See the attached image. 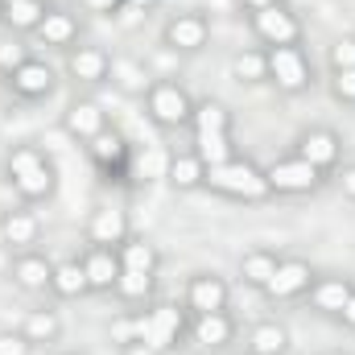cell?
<instances>
[{
    "mask_svg": "<svg viewBox=\"0 0 355 355\" xmlns=\"http://www.w3.org/2000/svg\"><path fill=\"white\" fill-rule=\"evenodd\" d=\"M268 54V83L281 95H302L314 87V62L306 54V46H277Z\"/></svg>",
    "mask_w": 355,
    "mask_h": 355,
    "instance_id": "5",
    "label": "cell"
},
{
    "mask_svg": "<svg viewBox=\"0 0 355 355\" xmlns=\"http://www.w3.org/2000/svg\"><path fill=\"white\" fill-rule=\"evenodd\" d=\"M314 265L306 261V257H281V265H277V277L268 281L265 297L268 302H297V297H306L310 293V285H314Z\"/></svg>",
    "mask_w": 355,
    "mask_h": 355,
    "instance_id": "15",
    "label": "cell"
},
{
    "mask_svg": "<svg viewBox=\"0 0 355 355\" xmlns=\"http://www.w3.org/2000/svg\"><path fill=\"white\" fill-rule=\"evenodd\" d=\"M182 306L194 314H219V310H232V285L219 277V272H194L186 281V293H182Z\"/></svg>",
    "mask_w": 355,
    "mask_h": 355,
    "instance_id": "12",
    "label": "cell"
},
{
    "mask_svg": "<svg viewBox=\"0 0 355 355\" xmlns=\"http://www.w3.org/2000/svg\"><path fill=\"white\" fill-rule=\"evenodd\" d=\"M132 327H137V339L170 355L182 347V339H190V310L182 302H149L145 310H132Z\"/></svg>",
    "mask_w": 355,
    "mask_h": 355,
    "instance_id": "2",
    "label": "cell"
},
{
    "mask_svg": "<svg viewBox=\"0 0 355 355\" xmlns=\"http://www.w3.org/2000/svg\"><path fill=\"white\" fill-rule=\"evenodd\" d=\"M37 347L21 331H0V355H33Z\"/></svg>",
    "mask_w": 355,
    "mask_h": 355,
    "instance_id": "37",
    "label": "cell"
},
{
    "mask_svg": "<svg viewBox=\"0 0 355 355\" xmlns=\"http://www.w3.org/2000/svg\"><path fill=\"white\" fill-rule=\"evenodd\" d=\"M83 236H87L91 248H120V244L132 236L128 211H120V207H99V211H91Z\"/></svg>",
    "mask_w": 355,
    "mask_h": 355,
    "instance_id": "19",
    "label": "cell"
},
{
    "mask_svg": "<svg viewBox=\"0 0 355 355\" xmlns=\"http://www.w3.org/2000/svg\"><path fill=\"white\" fill-rule=\"evenodd\" d=\"M248 29H252V37H257L265 50H277V46H302V42H306V29H302L297 12H289L285 4L248 12Z\"/></svg>",
    "mask_w": 355,
    "mask_h": 355,
    "instance_id": "9",
    "label": "cell"
},
{
    "mask_svg": "<svg viewBox=\"0 0 355 355\" xmlns=\"http://www.w3.org/2000/svg\"><path fill=\"white\" fill-rule=\"evenodd\" d=\"M162 46L170 54H182V58H194L211 46V17L198 12V8H186V12H174L166 25H162Z\"/></svg>",
    "mask_w": 355,
    "mask_h": 355,
    "instance_id": "6",
    "label": "cell"
},
{
    "mask_svg": "<svg viewBox=\"0 0 355 355\" xmlns=\"http://www.w3.org/2000/svg\"><path fill=\"white\" fill-rule=\"evenodd\" d=\"M116 257H120V268H128V272H157V268H162L157 244H149L145 236H128V240L116 248Z\"/></svg>",
    "mask_w": 355,
    "mask_h": 355,
    "instance_id": "29",
    "label": "cell"
},
{
    "mask_svg": "<svg viewBox=\"0 0 355 355\" xmlns=\"http://www.w3.org/2000/svg\"><path fill=\"white\" fill-rule=\"evenodd\" d=\"M83 272H87V289L91 293H112L116 289V281H120V257H116V248H83Z\"/></svg>",
    "mask_w": 355,
    "mask_h": 355,
    "instance_id": "22",
    "label": "cell"
},
{
    "mask_svg": "<svg viewBox=\"0 0 355 355\" xmlns=\"http://www.w3.org/2000/svg\"><path fill=\"white\" fill-rule=\"evenodd\" d=\"M331 99L355 107V71H331Z\"/></svg>",
    "mask_w": 355,
    "mask_h": 355,
    "instance_id": "36",
    "label": "cell"
},
{
    "mask_svg": "<svg viewBox=\"0 0 355 355\" xmlns=\"http://www.w3.org/2000/svg\"><path fill=\"white\" fill-rule=\"evenodd\" d=\"M194 95L174 83V79H153L145 87V116L162 128V132H178V128H190L194 120Z\"/></svg>",
    "mask_w": 355,
    "mask_h": 355,
    "instance_id": "4",
    "label": "cell"
},
{
    "mask_svg": "<svg viewBox=\"0 0 355 355\" xmlns=\"http://www.w3.org/2000/svg\"><path fill=\"white\" fill-rule=\"evenodd\" d=\"M157 4H162V0H124V8H128V12H153Z\"/></svg>",
    "mask_w": 355,
    "mask_h": 355,
    "instance_id": "42",
    "label": "cell"
},
{
    "mask_svg": "<svg viewBox=\"0 0 355 355\" xmlns=\"http://www.w3.org/2000/svg\"><path fill=\"white\" fill-rule=\"evenodd\" d=\"M194 153H198L207 166H223V162L240 157L232 132H194Z\"/></svg>",
    "mask_w": 355,
    "mask_h": 355,
    "instance_id": "32",
    "label": "cell"
},
{
    "mask_svg": "<svg viewBox=\"0 0 355 355\" xmlns=\"http://www.w3.org/2000/svg\"><path fill=\"white\" fill-rule=\"evenodd\" d=\"M46 12H50V4L46 0H4V25L17 33V37H33L37 33V25L46 21Z\"/></svg>",
    "mask_w": 355,
    "mask_h": 355,
    "instance_id": "27",
    "label": "cell"
},
{
    "mask_svg": "<svg viewBox=\"0 0 355 355\" xmlns=\"http://www.w3.org/2000/svg\"><path fill=\"white\" fill-rule=\"evenodd\" d=\"M327 62H331V71H355V37H339V42H331Z\"/></svg>",
    "mask_w": 355,
    "mask_h": 355,
    "instance_id": "35",
    "label": "cell"
},
{
    "mask_svg": "<svg viewBox=\"0 0 355 355\" xmlns=\"http://www.w3.org/2000/svg\"><path fill=\"white\" fill-rule=\"evenodd\" d=\"M33 58V50L21 42V37H4L0 42V75H12L17 67H25Z\"/></svg>",
    "mask_w": 355,
    "mask_h": 355,
    "instance_id": "34",
    "label": "cell"
},
{
    "mask_svg": "<svg viewBox=\"0 0 355 355\" xmlns=\"http://www.w3.org/2000/svg\"><path fill=\"white\" fill-rule=\"evenodd\" d=\"M248 12H261V8H272V4H285V0H240Z\"/></svg>",
    "mask_w": 355,
    "mask_h": 355,
    "instance_id": "43",
    "label": "cell"
},
{
    "mask_svg": "<svg viewBox=\"0 0 355 355\" xmlns=\"http://www.w3.org/2000/svg\"><path fill=\"white\" fill-rule=\"evenodd\" d=\"M352 293H355V277H347V272H327V277H314L306 302H310L314 314H322V318H339V310L347 306Z\"/></svg>",
    "mask_w": 355,
    "mask_h": 355,
    "instance_id": "18",
    "label": "cell"
},
{
    "mask_svg": "<svg viewBox=\"0 0 355 355\" xmlns=\"http://www.w3.org/2000/svg\"><path fill=\"white\" fill-rule=\"evenodd\" d=\"M50 277H54V261L37 248L29 252H12L8 261V281L21 289V293H50Z\"/></svg>",
    "mask_w": 355,
    "mask_h": 355,
    "instance_id": "17",
    "label": "cell"
},
{
    "mask_svg": "<svg viewBox=\"0 0 355 355\" xmlns=\"http://www.w3.org/2000/svg\"><path fill=\"white\" fill-rule=\"evenodd\" d=\"M79 8L83 12H99V17H112V12L124 8V0H79Z\"/></svg>",
    "mask_w": 355,
    "mask_h": 355,
    "instance_id": "39",
    "label": "cell"
},
{
    "mask_svg": "<svg viewBox=\"0 0 355 355\" xmlns=\"http://www.w3.org/2000/svg\"><path fill=\"white\" fill-rule=\"evenodd\" d=\"M339 322H343L347 331H355V293H352V297H347V306L339 310Z\"/></svg>",
    "mask_w": 355,
    "mask_h": 355,
    "instance_id": "41",
    "label": "cell"
},
{
    "mask_svg": "<svg viewBox=\"0 0 355 355\" xmlns=\"http://www.w3.org/2000/svg\"><path fill=\"white\" fill-rule=\"evenodd\" d=\"M54 355H79V352H54Z\"/></svg>",
    "mask_w": 355,
    "mask_h": 355,
    "instance_id": "45",
    "label": "cell"
},
{
    "mask_svg": "<svg viewBox=\"0 0 355 355\" xmlns=\"http://www.w3.org/2000/svg\"><path fill=\"white\" fill-rule=\"evenodd\" d=\"M166 182L174 186L178 194L202 190V186H207V162H202L194 149H174V153H170V166H166Z\"/></svg>",
    "mask_w": 355,
    "mask_h": 355,
    "instance_id": "23",
    "label": "cell"
},
{
    "mask_svg": "<svg viewBox=\"0 0 355 355\" xmlns=\"http://www.w3.org/2000/svg\"><path fill=\"white\" fill-rule=\"evenodd\" d=\"M33 42L46 46V50H62V54H67L71 46H79V17H75L71 8H62V4H50V12H46V21L37 25Z\"/></svg>",
    "mask_w": 355,
    "mask_h": 355,
    "instance_id": "20",
    "label": "cell"
},
{
    "mask_svg": "<svg viewBox=\"0 0 355 355\" xmlns=\"http://www.w3.org/2000/svg\"><path fill=\"white\" fill-rule=\"evenodd\" d=\"M83 149H87V157L99 166V170H112V166H120V162L128 157V145H124V137H120L112 124H107L95 141H87Z\"/></svg>",
    "mask_w": 355,
    "mask_h": 355,
    "instance_id": "30",
    "label": "cell"
},
{
    "mask_svg": "<svg viewBox=\"0 0 355 355\" xmlns=\"http://www.w3.org/2000/svg\"><path fill=\"white\" fill-rule=\"evenodd\" d=\"M236 339H240V322H236L232 310L194 314V318H190V343L202 347V352H227Z\"/></svg>",
    "mask_w": 355,
    "mask_h": 355,
    "instance_id": "16",
    "label": "cell"
},
{
    "mask_svg": "<svg viewBox=\"0 0 355 355\" xmlns=\"http://www.w3.org/2000/svg\"><path fill=\"white\" fill-rule=\"evenodd\" d=\"M293 335L281 318H257L244 331V355H289Z\"/></svg>",
    "mask_w": 355,
    "mask_h": 355,
    "instance_id": "21",
    "label": "cell"
},
{
    "mask_svg": "<svg viewBox=\"0 0 355 355\" xmlns=\"http://www.w3.org/2000/svg\"><path fill=\"white\" fill-rule=\"evenodd\" d=\"M293 157L310 162L318 174L331 178L339 166H343V137H339L335 128H327V124H310V128L297 132V141H293Z\"/></svg>",
    "mask_w": 355,
    "mask_h": 355,
    "instance_id": "8",
    "label": "cell"
},
{
    "mask_svg": "<svg viewBox=\"0 0 355 355\" xmlns=\"http://www.w3.org/2000/svg\"><path fill=\"white\" fill-rule=\"evenodd\" d=\"M116 352H120V355H162L153 343H145V339H128V343H120Z\"/></svg>",
    "mask_w": 355,
    "mask_h": 355,
    "instance_id": "40",
    "label": "cell"
},
{
    "mask_svg": "<svg viewBox=\"0 0 355 355\" xmlns=\"http://www.w3.org/2000/svg\"><path fill=\"white\" fill-rule=\"evenodd\" d=\"M103 128H107V112H103L99 99H91V95H75V99L62 107V132H67L71 141L87 145V141H95Z\"/></svg>",
    "mask_w": 355,
    "mask_h": 355,
    "instance_id": "14",
    "label": "cell"
},
{
    "mask_svg": "<svg viewBox=\"0 0 355 355\" xmlns=\"http://www.w3.org/2000/svg\"><path fill=\"white\" fill-rule=\"evenodd\" d=\"M277 265H281V252H272V248H248L244 257H240V285H248V289H257V293H265L268 281L277 277Z\"/></svg>",
    "mask_w": 355,
    "mask_h": 355,
    "instance_id": "24",
    "label": "cell"
},
{
    "mask_svg": "<svg viewBox=\"0 0 355 355\" xmlns=\"http://www.w3.org/2000/svg\"><path fill=\"white\" fill-rule=\"evenodd\" d=\"M190 128L194 132H232V107L223 99H202V103H194Z\"/></svg>",
    "mask_w": 355,
    "mask_h": 355,
    "instance_id": "33",
    "label": "cell"
},
{
    "mask_svg": "<svg viewBox=\"0 0 355 355\" xmlns=\"http://www.w3.org/2000/svg\"><path fill=\"white\" fill-rule=\"evenodd\" d=\"M62 71H67V79L75 87H103L112 79V54L103 46H95V42H79V46L67 50Z\"/></svg>",
    "mask_w": 355,
    "mask_h": 355,
    "instance_id": "10",
    "label": "cell"
},
{
    "mask_svg": "<svg viewBox=\"0 0 355 355\" xmlns=\"http://www.w3.org/2000/svg\"><path fill=\"white\" fill-rule=\"evenodd\" d=\"M202 190H211L219 198H232V202H261V198H268L265 166H257L248 157H232L223 166H207V186Z\"/></svg>",
    "mask_w": 355,
    "mask_h": 355,
    "instance_id": "3",
    "label": "cell"
},
{
    "mask_svg": "<svg viewBox=\"0 0 355 355\" xmlns=\"http://www.w3.org/2000/svg\"><path fill=\"white\" fill-rule=\"evenodd\" d=\"M153 289H157V272H128V268H124L112 293H116L124 306H149Z\"/></svg>",
    "mask_w": 355,
    "mask_h": 355,
    "instance_id": "31",
    "label": "cell"
},
{
    "mask_svg": "<svg viewBox=\"0 0 355 355\" xmlns=\"http://www.w3.org/2000/svg\"><path fill=\"white\" fill-rule=\"evenodd\" d=\"M232 79L240 87H261L268 83V54L265 46H248L240 54H232Z\"/></svg>",
    "mask_w": 355,
    "mask_h": 355,
    "instance_id": "28",
    "label": "cell"
},
{
    "mask_svg": "<svg viewBox=\"0 0 355 355\" xmlns=\"http://www.w3.org/2000/svg\"><path fill=\"white\" fill-rule=\"evenodd\" d=\"M335 182H339V190H343V198H347V202H355V162L352 166H339V170H335Z\"/></svg>",
    "mask_w": 355,
    "mask_h": 355,
    "instance_id": "38",
    "label": "cell"
},
{
    "mask_svg": "<svg viewBox=\"0 0 355 355\" xmlns=\"http://www.w3.org/2000/svg\"><path fill=\"white\" fill-rule=\"evenodd\" d=\"M265 182H268V194L302 198V194H314V190L327 182V174H318L310 162H302V157L285 153V157H277V162H268V166H265Z\"/></svg>",
    "mask_w": 355,
    "mask_h": 355,
    "instance_id": "7",
    "label": "cell"
},
{
    "mask_svg": "<svg viewBox=\"0 0 355 355\" xmlns=\"http://www.w3.org/2000/svg\"><path fill=\"white\" fill-rule=\"evenodd\" d=\"M4 87L12 91L21 103H42L58 91V71L46 58H29L25 67H17L12 75H4Z\"/></svg>",
    "mask_w": 355,
    "mask_h": 355,
    "instance_id": "11",
    "label": "cell"
},
{
    "mask_svg": "<svg viewBox=\"0 0 355 355\" xmlns=\"http://www.w3.org/2000/svg\"><path fill=\"white\" fill-rule=\"evenodd\" d=\"M4 170H8V186L17 190V198L29 207L50 202L58 190V170L46 157V149H37V145H12Z\"/></svg>",
    "mask_w": 355,
    "mask_h": 355,
    "instance_id": "1",
    "label": "cell"
},
{
    "mask_svg": "<svg viewBox=\"0 0 355 355\" xmlns=\"http://www.w3.org/2000/svg\"><path fill=\"white\" fill-rule=\"evenodd\" d=\"M17 331H21L33 347H54V343H62V318H58V310H50V306L29 310Z\"/></svg>",
    "mask_w": 355,
    "mask_h": 355,
    "instance_id": "25",
    "label": "cell"
},
{
    "mask_svg": "<svg viewBox=\"0 0 355 355\" xmlns=\"http://www.w3.org/2000/svg\"><path fill=\"white\" fill-rule=\"evenodd\" d=\"M0 25H4V0H0Z\"/></svg>",
    "mask_w": 355,
    "mask_h": 355,
    "instance_id": "44",
    "label": "cell"
},
{
    "mask_svg": "<svg viewBox=\"0 0 355 355\" xmlns=\"http://www.w3.org/2000/svg\"><path fill=\"white\" fill-rule=\"evenodd\" d=\"M50 293L58 302H75V297H87V272L79 257H67V261H54V277H50Z\"/></svg>",
    "mask_w": 355,
    "mask_h": 355,
    "instance_id": "26",
    "label": "cell"
},
{
    "mask_svg": "<svg viewBox=\"0 0 355 355\" xmlns=\"http://www.w3.org/2000/svg\"><path fill=\"white\" fill-rule=\"evenodd\" d=\"M0 244H4L8 252H29V248H37V244H42V215H37L29 202L8 207V211L0 215Z\"/></svg>",
    "mask_w": 355,
    "mask_h": 355,
    "instance_id": "13",
    "label": "cell"
},
{
    "mask_svg": "<svg viewBox=\"0 0 355 355\" xmlns=\"http://www.w3.org/2000/svg\"><path fill=\"white\" fill-rule=\"evenodd\" d=\"M331 355H343V352H331Z\"/></svg>",
    "mask_w": 355,
    "mask_h": 355,
    "instance_id": "46",
    "label": "cell"
}]
</instances>
